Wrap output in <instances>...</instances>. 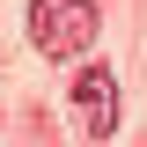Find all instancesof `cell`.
Here are the masks:
<instances>
[{"mask_svg":"<svg viewBox=\"0 0 147 147\" xmlns=\"http://www.w3.org/2000/svg\"><path fill=\"white\" fill-rule=\"evenodd\" d=\"M30 44L44 59H81L96 44V0H30Z\"/></svg>","mask_w":147,"mask_h":147,"instance_id":"6da1fadb","label":"cell"},{"mask_svg":"<svg viewBox=\"0 0 147 147\" xmlns=\"http://www.w3.org/2000/svg\"><path fill=\"white\" fill-rule=\"evenodd\" d=\"M74 118H81L88 140H110V132H118V81H110L103 66L96 74H74Z\"/></svg>","mask_w":147,"mask_h":147,"instance_id":"7a4b0ae2","label":"cell"}]
</instances>
